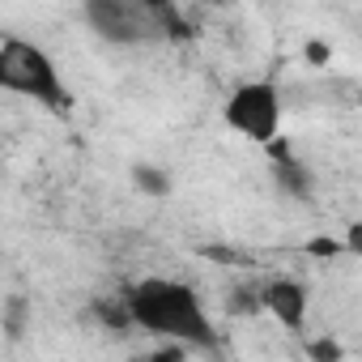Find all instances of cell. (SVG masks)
I'll return each instance as SVG.
<instances>
[{
  "instance_id": "3",
  "label": "cell",
  "mask_w": 362,
  "mask_h": 362,
  "mask_svg": "<svg viewBox=\"0 0 362 362\" xmlns=\"http://www.w3.org/2000/svg\"><path fill=\"white\" fill-rule=\"evenodd\" d=\"M0 90L35 98L43 107H64V81L52 56L30 39H0Z\"/></svg>"
},
{
  "instance_id": "7",
  "label": "cell",
  "mask_w": 362,
  "mask_h": 362,
  "mask_svg": "<svg viewBox=\"0 0 362 362\" xmlns=\"http://www.w3.org/2000/svg\"><path fill=\"white\" fill-rule=\"evenodd\" d=\"M307 252H311V256H341V252H349V247H345L341 239H311Z\"/></svg>"
},
{
  "instance_id": "9",
  "label": "cell",
  "mask_w": 362,
  "mask_h": 362,
  "mask_svg": "<svg viewBox=\"0 0 362 362\" xmlns=\"http://www.w3.org/2000/svg\"><path fill=\"white\" fill-rule=\"evenodd\" d=\"M328 56H332V52H328L324 43H307V60H311V64H328Z\"/></svg>"
},
{
  "instance_id": "5",
  "label": "cell",
  "mask_w": 362,
  "mask_h": 362,
  "mask_svg": "<svg viewBox=\"0 0 362 362\" xmlns=\"http://www.w3.org/2000/svg\"><path fill=\"white\" fill-rule=\"evenodd\" d=\"M260 307L281 328H303L307 324V286H298V281H269L260 290Z\"/></svg>"
},
{
  "instance_id": "2",
  "label": "cell",
  "mask_w": 362,
  "mask_h": 362,
  "mask_svg": "<svg viewBox=\"0 0 362 362\" xmlns=\"http://www.w3.org/2000/svg\"><path fill=\"white\" fill-rule=\"evenodd\" d=\"M86 26L115 47H141L158 43L162 35L179 30L170 0H86Z\"/></svg>"
},
{
  "instance_id": "8",
  "label": "cell",
  "mask_w": 362,
  "mask_h": 362,
  "mask_svg": "<svg viewBox=\"0 0 362 362\" xmlns=\"http://www.w3.org/2000/svg\"><path fill=\"white\" fill-rule=\"evenodd\" d=\"M311 358H320V362H337V358H341V345L328 341V337H324V341H311Z\"/></svg>"
},
{
  "instance_id": "4",
  "label": "cell",
  "mask_w": 362,
  "mask_h": 362,
  "mask_svg": "<svg viewBox=\"0 0 362 362\" xmlns=\"http://www.w3.org/2000/svg\"><path fill=\"white\" fill-rule=\"evenodd\" d=\"M222 119L239 136H247L256 145H269L281 132V98H277V90L269 81H243V86H235L226 94Z\"/></svg>"
},
{
  "instance_id": "6",
  "label": "cell",
  "mask_w": 362,
  "mask_h": 362,
  "mask_svg": "<svg viewBox=\"0 0 362 362\" xmlns=\"http://www.w3.org/2000/svg\"><path fill=\"white\" fill-rule=\"evenodd\" d=\"M132 184H136V192H145V197H170V175H166L162 166L136 162V166H132Z\"/></svg>"
},
{
  "instance_id": "1",
  "label": "cell",
  "mask_w": 362,
  "mask_h": 362,
  "mask_svg": "<svg viewBox=\"0 0 362 362\" xmlns=\"http://www.w3.org/2000/svg\"><path fill=\"white\" fill-rule=\"evenodd\" d=\"M124 311L136 328H145L153 337H170L179 345H201V349L218 345V332L209 324L201 294L175 277H145V281L128 286Z\"/></svg>"
}]
</instances>
